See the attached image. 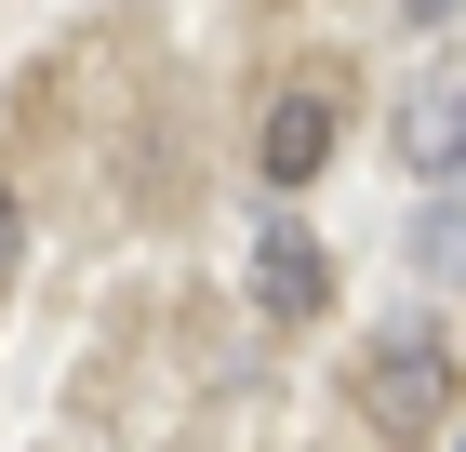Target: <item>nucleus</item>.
<instances>
[{"instance_id":"1","label":"nucleus","mask_w":466,"mask_h":452,"mask_svg":"<svg viewBox=\"0 0 466 452\" xmlns=\"http://www.w3.org/2000/svg\"><path fill=\"white\" fill-rule=\"evenodd\" d=\"M453 347L440 333H387V347H360V373H347V399H360V426H387V439H427L440 413H453Z\"/></svg>"},{"instance_id":"2","label":"nucleus","mask_w":466,"mask_h":452,"mask_svg":"<svg viewBox=\"0 0 466 452\" xmlns=\"http://www.w3.org/2000/svg\"><path fill=\"white\" fill-rule=\"evenodd\" d=\"M387 146H400V174H466V54H440L413 94H400V120H387Z\"/></svg>"},{"instance_id":"3","label":"nucleus","mask_w":466,"mask_h":452,"mask_svg":"<svg viewBox=\"0 0 466 452\" xmlns=\"http://www.w3.org/2000/svg\"><path fill=\"white\" fill-rule=\"evenodd\" d=\"M320 160H333V80H293V94L253 120V174L267 186H320Z\"/></svg>"},{"instance_id":"4","label":"nucleus","mask_w":466,"mask_h":452,"mask_svg":"<svg viewBox=\"0 0 466 452\" xmlns=\"http://www.w3.org/2000/svg\"><path fill=\"white\" fill-rule=\"evenodd\" d=\"M253 306L267 319H320L333 306V266H320L307 226H267V240H253Z\"/></svg>"},{"instance_id":"5","label":"nucleus","mask_w":466,"mask_h":452,"mask_svg":"<svg viewBox=\"0 0 466 452\" xmlns=\"http://www.w3.org/2000/svg\"><path fill=\"white\" fill-rule=\"evenodd\" d=\"M27 266V213H14V186H0V279Z\"/></svg>"},{"instance_id":"6","label":"nucleus","mask_w":466,"mask_h":452,"mask_svg":"<svg viewBox=\"0 0 466 452\" xmlns=\"http://www.w3.org/2000/svg\"><path fill=\"white\" fill-rule=\"evenodd\" d=\"M400 14H413V27H440V14H453V0H400Z\"/></svg>"},{"instance_id":"7","label":"nucleus","mask_w":466,"mask_h":452,"mask_svg":"<svg viewBox=\"0 0 466 452\" xmlns=\"http://www.w3.org/2000/svg\"><path fill=\"white\" fill-rule=\"evenodd\" d=\"M453 452H466V439H453Z\"/></svg>"}]
</instances>
